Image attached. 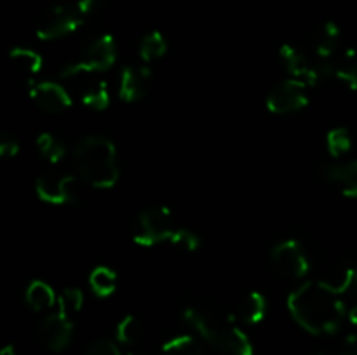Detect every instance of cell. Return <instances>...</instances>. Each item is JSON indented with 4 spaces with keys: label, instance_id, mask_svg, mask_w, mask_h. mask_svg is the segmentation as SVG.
<instances>
[{
    "label": "cell",
    "instance_id": "obj_1",
    "mask_svg": "<svg viewBox=\"0 0 357 355\" xmlns=\"http://www.w3.org/2000/svg\"><path fill=\"white\" fill-rule=\"evenodd\" d=\"M288 310L307 333L324 336L335 334L345 317V305L326 281H310L288 296Z\"/></svg>",
    "mask_w": 357,
    "mask_h": 355
},
{
    "label": "cell",
    "instance_id": "obj_2",
    "mask_svg": "<svg viewBox=\"0 0 357 355\" xmlns=\"http://www.w3.org/2000/svg\"><path fill=\"white\" fill-rule=\"evenodd\" d=\"M183 319L222 355H253V345L232 317L206 299H194L183 308Z\"/></svg>",
    "mask_w": 357,
    "mask_h": 355
},
{
    "label": "cell",
    "instance_id": "obj_3",
    "mask_svg": "<svg viewBox=\"0 0 357 355\" xmlns=\"http://www.w3.org/2000/svg\"><path fill=\"white\" fill-rule=\"evenodd\" d=\"M77 176L93 188H112L119 181V159L115 145L105 136H86L73 148Z\"/></svg>",
    "mask_w": 357,
    "mask_h": 355
},
{
    "label": "cell",
    "instance_id": "obj_4",
    "mask_svg": "<svg viewBox=\"0 0 357 355\" xmlns=\"http://www.w3.org/2000/svg\"><path fill=\"white\" fill-rule=\"evenodd\" d=\"M117 61V44L112 35L103 33L94 38L84 51L82 58L63 68V79H82L108 72Z\"/></svg>",
    "mask_w": 357,
    "mask_h": 355
},
{
    "label": "cell",
    "instance_id": "obj_5",
    "mask_svg": "<svg viewBox=\"0 0 357 355\" xmlns=\"http://www.w3.org/2000/svg\"><path fill=\"white\" fill-rule=\"evenodd\" d=\"M176 228L171 209L166 205H152L138 212L131 225V237L138 246L153 247L166 240L169 242Z\"/></svg>",
    "mask_w": 357,
    "mask_h": 355
},
{
    "label": "cell",
    "instance_id": "obj_6",
    "mask_svg": "<svg viewBox=\"0 0 357 355\" xmlns=\"http://www.w3.org/2000/svg\"><path fill=\"white\" fill-rule=\"evenodd\" d=\"M279 59L291 79L302 80L307 86H317L323 79L333 75V66L323 65L317 59L309 58L300 47L293 44H282L279 49Z\"/></svg>",
    "mask_w": 357,
    "mask_h": 355
},
{
    "label": "cell",
    "instance_id": "obj_7",
    "mask_svg": "<svg viewBox=\"0 0 357 355\" xmlns=\"http://www.w3.org/2000/svg\"><path fill=\"white\" fill-rule=\"evenodd\" d=\"M82 23L84 16L77 6H54L38 17L35 33L40 40H56L73 33Z\"/></svg>",
    "mask_w": 357,
    "mask_h": 355
},
{
    "label": "cell",
    "instance_id": "obj_8",
    "mask_svg": "<svg viewBox=\"0 0 357 355\" xmlns=\"http://www.w3.org/2000/svg\"><path fill=\"white\" fill-rule=\"evenodd\" d=\"M271 265L275 274L284 278L305 277L310 268L305 249L295 239L282 240L272 249Z\"/></svg>",
    "mask_w": 357,
    "mask_h": 355
},
{
    "label": "cell",
    "instance_id": "obj_9",
    "mask_svg": "<svg viewBox=\"0 0 357 355\" xmlns=\"http://www.w3.org/2000/svg\"><path fill=\"white\" fill-rule=\"evenodd\" d=\"M309 104V86L302 80L286 79L278 82L267 96V108L275 115H288Z\"/></svg>",
    "mask_w": 357,
    "mask_h": 355
},
{
    "label": "cell",
    "instance_id": "obj_10",
    "mask_svg": "<svg viewBox=\"0 0 357 355\" xmlns=\"http://www.w3.org/2000/svg\"><path fill=\"white\" fill-rule=\"evenodd\" d=\"M38 198L52 205L73 204L77 200V180L73 174L49 171L35 181Z\"/></svg>",
    "mask_w": 357,
    "mask_h": 355
},
{
    "label": "cell",
    "instance_id": "obj_11",
    "mask_svg": "<svg viewBox=\"0 0 357 355\" xmlns=\"http://www.w3.org/2000/svg\"><path fill=\"white\" fill-rule=\"evenodd\" d=\"M28 94L45 113H61L72 106L68 90L61 84L51 80H31L28 86Z\"/></svg>",
    "mask_w": 357,
    "mask_h": 355
},
{
    "label": "cell",
    "instance_id": "obj_12",
    "mask_svg": "<svg viewBox=\"0 0 357 355\" xmlns=\"http://www.w3.org/2000/svg\"><path fill=\"white\" fill-rule=\"evenodd\" d=\"M38 336L49 350H65L72 343L73 320L59 312L49 313L42 319L40 326H38Z\"/></svg>",
    "mask_w": 357,
    "mask_h": 355
},
{
    "label": "cell",
    "instance_id": "obj_13",
    "mask_svg": "<svg viewBox=\"0 0 357 355\" xmlns=\"http://www.w3.org/2000/svg\"><path fill=\"white\" fill-rule=\"evenodd\" d=\"M152 87V72L149 66L128 65L121 73L119 96L126 103H136L149 94Z\"/></svg>",
    "mask_w": 357,
    "mask_h": 355
},
{
    "label": "cell",
    "instance_id": "obj_14",
    "mask_svg": "<svg viewBox=\"0 0 357 355\" xmlns=\"http://www.w3.org/2000/svg\"><path fill=\"white\" fill-rule=\"evenodd\" d=\"M340 40L342 31L338 24H335L333 21H324L312 33V51L316 54V59L323 63V65L333 66V72L335 56H337Z\"/></svg>",
    "mask_w": 357,
    "mask_h": 355
},
{
    "label": "cell",
    "instance_id": "obj_15",
    "mask_svg": "<svg viewBox=\"0 0 357 355\" xmlns=\"http://www.w3.org/2000/svg\"><path fill=\"white\" fill-rule=\"evenodd\" d=\"M324 181H330L347 197H357V160L345 164H326L319 171Z\"/></svg>",
    "mask_w": 357,
    "mask_h": 355
},
{
    "label": "cell",
    "instance_id": "obj_16",
    "mask_svg": "<svg viewBox=\"0 0 357 355\" xmlns=\"http://www.w3.org/2000/svg\"><path fill=\"white\" fill-rule=\"evenodd\" d=\"M237 315L244 324H258L267 315V299L261 292L251 291L243 296L237 305Z\"/></svg>",
    "mask_w": 357,
    "mask_h": 355
},
{
    "label": "cell",
    "instance_id": "obj_17",
    "mask_svg": "<svg viewBox=\"0 0 357 355\" xmlns=\"http://www.w3.org/2000/svg\"><path fill=\"white\" fill-rule=\"evenodd\" d=\"M24 299H26V305L33 312H45V310H51L58 303V296H56L54 289L44 281L30 282L26 292H24Z\"/></svg>",
    "mask_w": 357,
    "mask_h": 355
},
{
    "label": "cell",
    "instance_id": "obj_18",
    "mask_svg": "<svg viewBox=\"0 0 357 355\" xmlns=\"http://www.w3.org/2000/svg\"><path fill=\"white\" fill-rule=\"evenodd\" d=\"M80 100L93 110H105L110 104V90L105 80H87L80 90Z\"/></svg>",
    "mask_w": 357,
    "mask_h": 355
},
{
    "label": "cell",
    "instance_id": "obj_19",
    "mask_svg": "<svg viewBox=\"0 0 357 355\" xmlns=\"http://www.w3.org/2000/svg\"><path fill=\"white\" fill-rule=\"evenodd\" d=\"M9 61L23 75H37L42 68V56L28 47H14L9 52Z\"/></svg>",
    "mask_w": 357,
    "mask_h": 355
},
{
    "label": "cell",
    "instance_id": "obj_20",
    "mask_svg": "<svg viewBox=\"0 0 357 355\" xmlns=\"http://www.w3.org/2000/svg\"><path fill=\"white\" fill-rule=\"evenodd\" d=\"M35 148H37L38 155L44 157L51 164L61 162L66 155L65 143L51 132H40L35 139Z\"/></svg>",
    "mask_w": 357,
    "mask_h": 355
},
{
    "label": "cell",
    "instance_id": "obj_21",
    "mask_svg": "<svg viewBox=\"0 0 357 355\" xmlns=\"http://www.w3.org/2000/svg\"><path fill=\"white\" fill-rule=\"evenodd\" d=\"M333 75L357 90V49H349L335 59Z\"/></svg>",
    "mask_w": 357,
    "mask_h": 355
},
{
    "label": "cell",
    "instance_id": "obj_22",
    "mask_svg": "<svg viewBox=\"0 0 357 355\" xmlns=\"http://www.w3.org/2000/svg\"><path fill=\"white\" fill-rule=\"evenodd\" d=\"M89 285L93 292L100 298L112 296L117 289V274L108 267H98L91 271Z\"/></svg>",
    "mask_w": 357,
    "mask_h": 355
},
{
    "label": "cell",
    "instance_id": "obj_23",
    "mask_svg": "<svg viewBox=\"0 0 357 355\" xmlns=\"http://www.w3.org/2000/svg\"><path fill=\"white\" fill-rule=\"evenodd\" d=\"M139 58L145 63H153L167 52V42L160 31H150L139 42Z\"/></svg>",
    "mask_w": 357,
    "mask_h": 355
},
{
    "label": "cell",
    "instance_id": "obj_24",
    "mask_svg": "<svg viewBox=\"0 0 357 355\" xmlns=\"http://www.w3.org/2000/svg\"><path fill=\"white\" fill-rule=\"evenodd\" d=\"M162 355H206V348L194 336H176L166 341L162 347Z\"/></svg>",
    "mask_w": 357,
    "mask_h": 355
},
{
    "label": "cell",
    "instance_id": "obj_25",
    "mask_svg": "<svg viewBox=\"0 0 357 355\" xmlns=\"http://www.w3.org/2000/svg\"><path fill=\"white\" fill-rule=\"evenodd\" d=\"M58 312L73 320V317L82 310L84 292L79 287H66L58 294Z\"/></svg>",
    "mask_w": 357,
    "mask_h": 355
},
{
    "label": "cell",
    "instance_id": "obj_26",
    "mask_svg": "<svg viewBox=\"0 0 357 355\" xmlns=\"http://www.w3.org/2000/svg\"><path fill=\"white\" fill-rule=\"evenodd\" d=\"M326 146L330 155L335 157V159L347 155L352 148V136L351 132H349V129L345 127L331 129L326 136Z\"/></svg>",
    "mask_w": 357,
    "mask_h": 355
},
{
    "label": "cell",
    "instance_id": "obj_27",
    "mask_svg": "<svg viewBox=\"0 0 357 355\" xmlns=\"http://www.w3.org/2000/svg\"><path fill=\"white\" fill-rule=\"evenodd\" d=\"M143 338V324L135 315H126L117 324V340L124 345H136Z\"/></svg>",
    "mask_w": 357,
    "mask_h": 355
},
{
    "label": "cell",
    "instance_id": "obj_28",
    "mask_svg": "<svg viewBox=\"0 0 357 355\" xmlns=\"http://www.w3.org/2000/svg\"><path fill=\"white\" fill-rule=\"evenodd\" d=\"M169 244L176 247L178 251H181V253H194L201 246V240H199V237L192 230L176 228L173 235H171Z\"/></svg>",
    "mask_w": 357,
    "mask_h": 355
},
{
    "label": "cell",
    "instance_id": "obj_29",
    "mask_svg": "<svg viewBox=\"0 0 357 355\" xmlns=\"http://www.w3.org/2000/svg\"><path fill=\"white\" fill-rule=\"evenodd\" d=\"M86 355H122V354L114 341L96 340L87 347Z\"/></svg>",
    "mask_w": 357,
    "mask_h": 355
},
{
    "label": "cell",
    "instance_id": "obj_30",
    "mask_svg": "<svg viewBox=\"0 0 357 355\" xmlns=\"http://www.w3.org/2000/svg\"><path fill=\"white\" fill-rule=\"evenodd\" d=\"M20 150L21 145L16 136L3 134L0 138V157H3V159H13V157H16L20 153Z\"/></svg>",
    "mask_w": 357,
    "mask_h": 355
},
{
    "label": "cell",
    "instance_id": "obj_31",
    "mask_svg": "<svg viewBox=\"0 0 357 355\" xmlns=\"http://www.w3.org/2000/svg\"><path fill=\"white\" fill-rule=\"evenodd\" d=\"M319 355H357V334L347 336L337 348L333 350H328L324 354Z\"/></svg>",
    "mask_w": 357,
    "mask_h": 355
},
{
    "label": "cell",
    "instance_id": "obj_32",
    "mask_svg": "<svg viewBox=\"0 0 357 355\" xmlns=\"http://www.w3.org/2000/svg\"><path fill=\"white\" fill-rule=\"evenodd\" d=\"M105 2H107V0H79V2H77V7H79L84 19H87V17H93L100 13L105 7Z\"/></svg>",
    "mask_w": 357,
    "mask_h": 355
},
{
    "label": "cell",
    "instance_id": "obj_33",
    "mask_svg": "<svg viewBox=\"0 0 357 355\" xmlns=\"http://www.w3.org/2000/svg\"><path fill=\"white\" fill-rule=\"evenodd\" d=\"M0 355H20L16 352V348L13 347V345H7V347L2 348V352H0Z\"/></svg>",
    "mask_w": 357,
    "mask_h": 355
},
{
    "label": "cell",
    "instance_id": "obj_34",
    "mask_svg": "<svg viewBox=\"0 0 357 355\" xmlns=\"http://www.w3.org/2000/svg\"><path fill=\"white\" fill-rule=\"evenodd\" d=\"M349 320H351L354 326H357V305H354L351 310H349Z\"/></svg>",
    "mask_w": 357,
    "mask_h": 355
},
{
    "label": "cell",
    "instance_id": "obj_35",
    "mask_svg": "<svg viewBox=\"0 0 357 355\" xmlns=\"http://www.w3.org/2000/svg\"><path fill=\"white\" fill-rule=\"evenodd\" d=\"M126 355H143V354H135V352H129V354H126Z\"/></svg>",
    "mask_w": 357,
    "mask_h": 355
}]
</instances>
